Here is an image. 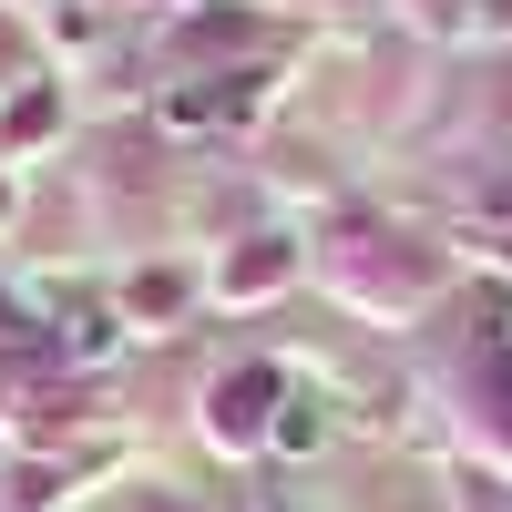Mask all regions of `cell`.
Returning a JSON list of instances; mask_svg holds the SVG:
<instances>
[{
    "label": "cell",
    "instance_id": "6da1fadb",
    "mask_svg": "<svg viewBox=\"0 0 512 512\" xmlns=\"http://www.w3.org/2000/svg\"><path fill=\"white\" fill-rule=\"evenodd\" d=\"M256 103V82H236V93H226V82H195V93H164V123H175V134H205V123H236Z\"/></svg>",
    "mask_w": 512,
    "mask_h": 512
},
{
    "label": "cell",
    "instance_id": "7a4b0ae2",
    "mask_svg": "<svg viewBox=\"0 0 512 512\" xmlns=\"http://www.w3.org/2000/svg\"><path fill=\"white\" fill-rule=\"evenodd\" d=\"M62 349H72V359H113V349H123V328H113L103 308H72V318H62Z\"/></svg>",
    "mask_w": 512,
    "mask_h": 512
},
{
    "label": "cell",
    "instance_id": "3957f363",
    "mask_svg": "<svg viewBox=\"0 0 512 512\" xmlns=\"http://www.w3.org/2000/svg\"><path fill=\"white\" fill-rule=\"evenodd\" d=\"M492 338H502V349H512V297H502V308H492Z\"/></svg>",
    "mask_w": 512,
    "mask_h": 512
},
{
    "label": "cell",
    "instance_id": "277c9868",
    "mask_svg": "<svg viewBox=\"0 0 512 512\" xmlns=\"http://www.w3.org/2000/svg\"><path fill=\"white\" fill-rule=\"evenodd\" d=\"M0 205H11V185H0Z\"/></svg>",
    "mask_w": 512,
    "mask_h": 512
}]
</instances>
